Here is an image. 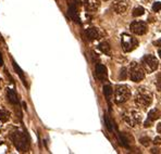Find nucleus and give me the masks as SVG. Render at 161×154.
<instances>
[{
	"label": "nucleus",
	"mask_w": 161,
	"mask_h": 154,
	"mask_svg": "<svg viewBox=\"0 0 161 154\" xmlns=\"http://www.w3.org/2000/svg\"><path fill=\"white\" fill-rule=\"evenodd\" d=\"M11 140L20 152H26L29 149V139L25 132L17 130L11 135Z\"/></svg>",
	"instance_id": "obj_1"
},
{
	"label": "nucleus",
	"mask_w": 161,
	"mask_h": 154,
	"mask_svg": "<svg viewBox=\"0 0 161 154\" xmlns=\"http://www.w3.org/2000/svg\"><path fill=\"white\" fill-rule=\"evenodd\" d=\"M153 101V94L146 88H139L135 94V103L141 108H146Z\"/></svg>",
	"instance_id": "obj_2"
},
{
	"label": "nucleus",
	"mask_w": 161,
	"mask_h": 154,
	"mask_svg": "<svg viewBox=\"0 0 161 154\" xmlns=\"http://www.w3.org/2000/svg\"><path fill=\"white\" fill-rule=\"evenodd\" d=\"M123 118L128 126H131V127H135V126H137V125L141 124L142 114L138 110L132 108V110H128L126 113H124Z\"/></svg>",
	"instance_id": "obj_3"
},
{
	"label": "nucleus",
	"mask_w": 161,
	"mask_h": 154,
	"mask_svg": "<svg viewBox=\"0 0 161 154\" xmlns=\"http://www.w3.org/2000/svg\"><path fill=\"white\" fill-rule=\"evenodd\" d=\"M131 98V90L126 85H118L114 92V100L118 104L124 103Z\"/></svg>",
	"instance_id": "obj_4"
},
{
	"label": "nucleus",
	"mask_w": 161,
	"mask_h": 154,
	"mask_svg": "<svg viewBox=\"0 0 161 154\" xmlns=\"http://www.w3.org/2000/svg\"><path fill=\"white\" fill-rule=\"evenodd\" d=\"M121 42H122V48H123L124 52L133 51L138 46V41H137L133 36L127 35V34H123V35H122Z\"/></svg>",
	"instance_id": "obj_5"
},
{
	"label": "nucleus",
	"mask_w": 161,
	"mask_h": 154,
	"mask_svg": "<svg viewBox=\"0 0 161 154\" xmlns=\"http://www.w3.org/2000/svg\"><path fill=\"white\" fill-rule=\"evenodd\" d=\"M142 62H143V67L145 69V71L149 72V73H151V72L156 71L158 69V60L153 55H151V54L145 55L142 59Z\"/></svg>",
	"instance_id": "obj_6"
},
{
	"label": "nucleus",
	"mask_w": 161,
	"mask_h": 154,
	"mask_svg": "<svg viewBox=\"0 0 161 154\" xmlns=\"http://www.w3.org/2000/svg\"><path fill=\"white\" fill-rule=\"evenodd\" d=\"M130 77L133 81H141L145 77L144 70L137 63H132L130 70Z\"/></svg>",
	"instance_id": "obj_7"
},
{
	"label": "nucleus",
	"mask_w": 161,
	"mask_h": 154,
	"mask_svg": "<svg viewBox=\"0 0 161 154\" xmlns=\"http://www.w3.org/2000/svg\"><path fill=\"white\" fill-rule=\"evenodd\" d=\"M130 29L135 35H144L147 31V24L143 21H134L131 23Z\"/></svg>",
	"instance_id": "obj_8"
},
{
	"label": "nucleus",
	"mask_w": 161,
	"mask_h": 154,
	"mask_svg": "<svg viewBox=\"0 0 161 154\" xmlns=\"http://www.w3.org/2000/svg\"><path fill=\"white\" fill-rule=\"evenodd\" d=\"M128 7L127 1L125 0H116V1L112 3V9L114 10V12L118 13V14H122L126 11Z\"/></svg>",
	"instance_id": "obj_9"
},
{
	"label": "nucleus",
	"mask_w": 161,
	"mask_h": 154,
	"mask_svg": "<svg viewBox=\"0 0 161 154\" xmlns=\"http://www.w3.org/2000/svg\"><path fill=\"white\" fill-rule=\"evenodd\" d=\"M96 76H97V78L99 79L100 81H107V78H108L107 67H106L105 65L98 63V64L96 65Z\"/></svg>",
	"instance_id": "obj_10"
},
{
	"label": "nucleus",
	"mask_w": 161,
	"mask_h": 154,
	"mask_svg": "<svg viewBox=\"0 0 161 154\" xmlns=\"http://www.w3.org/2000/svg\"><path fill=\"white\" fill-rule=\"evenodd\" d=\"M99 1L98 0H84L85 9L89 12H94V11L98 10L99 8Z\"/></svg>",
	"instance_id": "obj_11"
},
{
	"label": "nucleus",
	"mask_w": 161,
	"mask_h": 154,
	"mask_svg": "<svg viewBox=\"0 0 161 154\" xmlns=\"http://www.w3.org/2000/svg\"><path fill=\"white\" fill-rule=\"evenodd\" d=\"M68 14L74 22H76V23H80V14H79V10H77V7L69 6Z\"/></svg>",
	"instance_id": "obj_12"
},
{
	"label": "nucleus",
	"mask_w": 161,
	"mask_h": 154,
	"mask_svg": "<svg viewBox=\"0 0 161 154\" xmlns=\"http://www.w3.org/2000/svg\"><path fill=\"white\" fill-rule=\"evenodd\" d=\"M85 34H86V37L88 38V40H91V41H94V40L98 39V37H99V31H98V29L96 27L87 28Z\"/></svg>",
	"instance_id": "obj_13"
},
{
	"label": "nucleus",
	"mask_w": 161,
	"mask_h": 154,
	"mask_svg": "<svg viewBox=\"0 0 161 154\" xmlns=\"http://www.w3.org/2000/svg\"><path fill=\"white\" fill-rule=\"evenodd\" d=\"M7 97H8V101L13 105H17L19 104V98H18V94H15V91L13 89L8 88L7 89Z\"/></svg>",
	"instance_id": "obj_14"
},
{
	"label": "nucleus",
	"mask_w": 161,
	"mask_h": 154,
	"mask_svg": "<svg viewBox=\"0 0 161 154\" xmlns=\"http://www.w3.org/2000/svg\"><path fill=\"white\" fill-rule=\"evenodd\" d=\"M98 49H99L102 53L108 54V55H110V53H111V48H110V45L108 44V42H106V41L101 42L99 46H98Z\"/></svg>",
	"instance_id": "obj_15"
},
{
	"label": "nucleus",
	"mask_w": 161,
	"mask_h": 154,
	"mask_svg": "<svg viewBox=\"0 0 161 154\" xmlns=\"http://www.w3.org/2000/svg\"><path fill=\"white\" fill-rule=\"evenodd\" d=\"M160 116H161L160 111L157 110V108H153L148 114V119H150L151 122H153V121H156V119L159 118Z\"/></svg>",
	"instance_id": "obj_16"
},
{
	"label": "nucleus",
	"mask_w": 161,
	"mask_h": 154,
	"mask_svg": "<svg viewBox=\"0 0 161 154\" xmlns=\"http://www.w3.org/2000/svg\"><path fill=\"white\" fill-rule=\"evenodd\" d=\"M12 64H13V67H14V71L17 72L18 74H19V76L21 77V79L23 80V83H24V85L26 86V79H25V77H24V74H23V71L20 69V66L18 65V63L15 62L14 60H12Z\"/></svg>",
	"instance_id": "obj_17"
},
{
	"label": "nucleus",
	"mask_w": 161,
	"mask_h": 154,
	"mask_svg": "<svg viewBox=\"0 0 161 154\" xmlns=\"http://www.w3.org/2000/svg\"><path fill=\"white\" fill-rule=\"evenodd\" d=\"M9 119H10V113L7 110H0V123H7Z\"/></svg>",
	"instance_id": "obj_18"
},
{
	"label": "nucleus",
	"mask_w": 161,
	"mask_h": 154,
	"mask_svg": "<svg viewBox=\"0 0 161 154\" xmlns=\"http://www.w3.org/2000/svg\"><path fill=\"white\" fill-rule=\"evenodd\" d=\"M103 94H105L107 100L110 101V99H111V96H112V88H111V86H110V85H105V87H103Z\"/></svg>",
	"instance_id": "obj_19"
},
{
	"label": "nucleus",
	"mask_w": 161,
	"mask_h": 154,
	"mask_svg": "<svg viewBox=\"0 0 161 154\" xmlns=\"http://www.w3.org/2000/svg\"><path fill=\"white\" fill-rule=\"evenodd\" d=\"M145 13V9L143 8V7H137V8H135L134 10H133V17H141Z\"/></svg>",
	"instance_id": "obj_20"
},
{
	"label": "nucleus",
	"mask_w": 161,
	"mask_h": 154,
	"mask_svg": "<svg viewBox=\"0 0 161 154\" xmlns=\"http://www.w3.org/2000/svg\"><path fill=\"white\" fill-rule=\"evenodd\" d=\"M105 122H106V125H107V128L109 129L110 131L113 130V125H112L111 121H110V118L108 117V115H105Z\"/></svg>",
	"instance_id": "obj_21"
},
{
	"label": "nucleus",
	"mask_w": 161,
	"mask_h": 154,
	"mask_svg": "<svg viewBox=\"0 0 161 154\" xmlns=\"http://www.w3.org/2000/svg\"><path fill=\"white\" fill-rule=\"evenodd\" d=\"M139 142H141L144 147H148L149 143H150V139H149L148 137H142L141 139H139Z\"/></svg>",
	"instance_id": "obj_22"
},
{
	"label": "nucleus",
	"mask_w": 161,
	"mask_h": 154,
	"mask_svg": "<svg viewBox=\"0 0 161 154\" xmlns=\"http://www.w3.org/2000/svg\"><path fill=\"white\" fill-rule=\"evenodd\" d=\"M126 77H127V70H126L125 67H123L120 72V79L124 80V79H126Z\"/></svg>",
	"instance_id": "obj_23"
},
{
	"label": "nucleus",
	"mask_w": 161,
	"mask_h": 154,
	"mask_svg": "<svg viewBox=\"0 0 161 154\" xmlns=\"http://www.w3.org/2000/svg\"><path fill=\"white\" fill-rule=\"evenodd\" d=\"M68 1H69V6H75L77 7V8H79L80 3H82L80 0H68Z\"/></svg>",
	"instance_id": "obj_24"
},
{
	"label": "nucleus",
	"mask_w": 161,
	"mask_h": 154,
	"mask_svg": "<svg viewBox=\"0 0 161 154\" xmlns=\"http://www.w3.org/2000/svg\"><path fill=\"white\" fill-rule=\"evenodd\" d=\"M153 12H158V11H160L161 10V2H156V3H153Z\"/></svg>",
	"instance_id": "obj_25"
},
{
	"label": "nucleus",
	"mask_w": 161,
	"mask_h": 154,
	"mask_svg": "<svg viewBox=\"0 0 161 154\" xmlns=\"http://www.w3.org/2000/svg\"><path fill=\"white\" fill-rule=\"evenodd\" d=\"M153 142V144H156V146H159V144H161V137H156Z\"/></svg>",
	"instance_id": "obj_26"
},
{
	"label": "nucleus",
	"mask_w": 161,
	"mask_h": 154,
	"mask_svg": "<svg viewBox=\"0 0 161 154\" xmlns=\"http://www.w3.org/2000/svg\"><path fill=\"white\" fill-rule=\"evenodd\" d=\"M150 124H151V121H150V119H147V121L145 122L144 126H145V127H149V126H150Z\"/></svg>",
	"instance_id": "obj_27"
},
{
	"label": "nucleus",
	"mask_w": 161,
	"mask_h": 154,
	"mask_svg": "<svg viewBox=\"0 0 161 154\" xmlns=\"http://www.w3.org/2000/svg\"><path fill=\"white\" fill-rule=\"evenodd\" d=\"M153 45H155V46H157V47H161V38L159 40H156V41L153 42Z\"/></svg>",
	"instance_id": "obj_28"
},
{
	"label": "nucleus",
	"mask_w": 161,
	"mask_h": 154,
	"mask_svg": "<svg viewBox=\"0 0 161 154\" xmlns=\"http://www.w3.org/2000/svg\"><path fill=\"white\" fill-rule=\"evenodd\" d=\"M157 88L159 91H161V80H158L157 81Z\"/></svg>",
	"instance_id": "obj_29"
},
{
	"label": "nucleus",
	"mask_w": 161,
	"mask_h": 154,
	"mask_svg": "<svg viewBox=\"0 0 161 154\" xmlns=\"http://www.w3.org/2000/svg\"><path fill=\"white\" fill-rule=\"evenodd\" d=\"M157 131H158L159 133H161V123H159V124L157 125Z\"/></svg>",
	"instance_id": "obj_30"
},
{
	"label": "nucleus",
	"mask_w": 161,
	"mask_h": 154,
	"mask_svg": "<svg viewBox=\"0 0 161 154\" xmlns=\"http://www.w3.org/2000/svg\"><path fill=\"white\" fill-rule=\"evenodd\" d=\"M2 65H3V59H2V55L0 53V66H2Z\"/></svg>",
	"instance_id": "obj_31"
},
{
	"label": "nucleus",
	"mask_w": 161,
	"mask_h": 154,
	"mask_svg": "<svg viewBox=\"0 0 161 154\" xmlns=\"http://www.w3.org/2000/svg\"><path fill=\"white\" fill-rule=\"evenodd\" d=\"M159 152V149H153L151 150V153H158Z\"/></svg>",
	"instance_id": "obj_32"
},
{
	"label": "nucleus",
	"mask_w": 161,
	"mask_h": 154,
	"mask_svg": "<svg viewBox=\"0 0 161 154\" xmlns=\"http://www.w3.org/2000/svg\"><path fill=\"white\" fill-rule=\"evenodd\" d=\"M158 54H159V56H160V58H161V49H160L159 51H158Z\"/></svg>",
	"instance_id": "obj_33"
}]
</instances>
